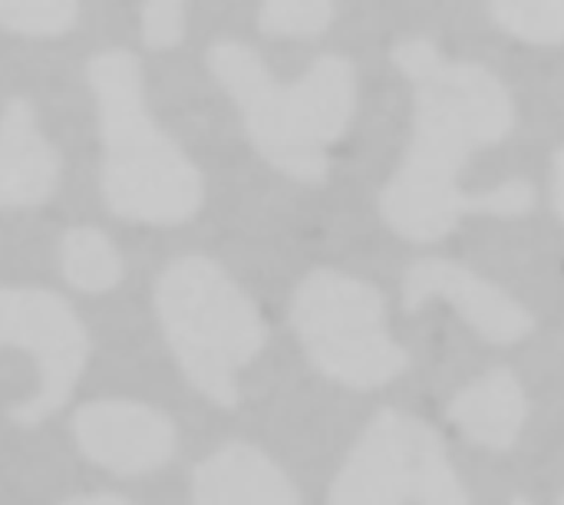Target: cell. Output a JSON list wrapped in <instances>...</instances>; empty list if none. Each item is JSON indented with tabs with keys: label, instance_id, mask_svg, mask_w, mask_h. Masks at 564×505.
I'll use <instances>...</instances> for the list:
<instances>
[{
	"label": "cell",
	"instance_id": "obj_1",
	"mask_svg": "<svg viewBox=\"0 0 564 505\" xmlns=\"http://www.w3.org/2000/svg\"><path fill=\"white\" fill-rule=\"evenodd\" d=\"M397 69L413 83V139L387 189L380 215L406 241H440L466 215H525L535 189L525 179L489 192H463L459 175L482 146L502 142L516 126L506 83L466 60H446L436 43L413 36L393 46Z\"/></svg>",
	"mask_w": 564,
	"mask_h": 505
},
{
	"label": "cell",
	"instance_id": "obj_2",
	"mask_svg": "<svg viewBox=\"0 0 564 505\" xmlns=\"http://www.w3.org/2000/svg\"><path fill=\"white\" fill-rule=\"evenodd\" d=\"M205 63L241 112L261 159L297 182L327 179V149L347 132L357 109V69L347 56L324 53L294 83L274 79L268 63L241 40H215Z\"/></svg>",
	"mask_w": 564,
	"mask_h": 505
},
{
	"label": "cell",
	"instance_id": "obj_3",
	"mask_svg": "<svg viewBox=\"0 0 564 505\" xmlns=\"http://www.w3.org/2000/svg\"><path fill=\"white\" fill-rule=\"evenodd\" d=\"M96 99L102 169L99 189L112 215L139 225L188 222L205 198V182L182 146L149 116L135 53L102 50L86 63Z\"/></svg>",
	"mask_w": 564,
	"mask_h": 505
},
{
	"label": "cell",
	"instance_id": "obj_4",
	"mask_svg": "<svg viewBox=\"0 0 564 505\" xmlns=\"http://www.w3.org/2000/svg\"><path fill=\"white\" fill-rule=\"evenodd\" d=\"M155 318L185 380L212 404H238V374L264 351L254 301L205 255L175 258L152 291Z\"/></svg>",
	"mask_w": 564,
	"mask_h": 505
},
{
	"label": "cell",
	"instance_id": "obj_5",
	"mask_svg": "<svg viewBox=\"0 0 564 505\" xmlns=\"http://www.w3.org/2000/svg\"><path fill=\"white\" fill-rule=\"evenodd\" d=\"M291 324L311 364L344 387H383L410 364L406 351L390 337L383 294L350 275H307L294 291Z\"/></svg>",
	"mask_w": 564,
	"mask_h": 505
},
{
	"label": "cell",
	"instance_id": "obj_6",
	"mask_svg": "<svg viewBox=\"0 0 564 505\" xmlns=\"http://www.w3.org/2000/svg\"><path fill=\"white\" fill-rule=\"evenodd\" d=\"M0 347L30 354L40 370L36 390L7 410L10 423L26 430L66 407L89 357L83 321L59 294L43 288H0Z\"/></svg>",
	"mask_w": 564,
	"mask_h": 505
},
{
	"label": "cell",
	"instance_id": "obj_7",
	"mask_svg": "<svg viewBox=\"0 0 564 505\" xmlns=\"http://www.w3.org/2000/svg\"><path fill=\"white\" fill-rule=\"evenodd\" d=\"M69 433L79 453L112 476H145L175 456L172 420L135 400L83 404L69 420Z\"/></svg>",
	"mask_w": 564,
	"mask_h": 505
},
{
	"label": "cell",
	"instance_id": "obj_8",
	"mask_svg": "<svg viewBox=\"0 0 564 505\" xmlns=\"http://www.w3.org/2000/svg\"><path fill=\"white\" fill-rule=\"evenodd\" d=\"M416 433L420 420L397 410L377 413L337 473L327 505L416 503Z\"/></svg>",
	"mask_w": 564,
	"mask_h": 505
},
{
	"label": "cell",
	"instance_id": "obj_9",
	"mask_svg": "<svg viewBox=\"0 0 564 505\" xmlns=\"http://www.w3.org/2000/svg\"><path fill=\"white\" fill-rule=\"evenodd\" d=\"M430 298H446L492 344H516L535 327L532 314L502 288L443 258H423L403 278L406 311H420Z\"/></svg>",
	"mask_w": 564,
	"mask_h": 505
},
{
	"label": "cell",
	"instance_id": "obj_10",
	"mask_svg": "<svg viewBox=\"0 0 564 505\" xmlns=\"http://www.w3.org/2000/svg\"><path fill=\"white\" fill-rule=\"evenodd\" d=\"M59 185V152L40 132L33 103L7 99L0 112V212L33 208Z\"/></svg>",
	"mask_w": 564,
	"mask_h": 505
},
{
	"label": "cell",
	"instance_id": "obj_11",
	"mask_svg": "<svg viewBox=\"0 0 564 505\" xmlns=\"http://www.w3.org/2000/svg\"><path fill=\"white\" fill-rule=\"evenodd\" d=\"M284 470L248 443H228L192 473V505H297Z\"/></svg>",
	"mask_w": 564,
	"mask_h": 505
},
{
	"label": "cell",
	"instance_id": "obj_12",
	"mask_svg": "<svg viewBox=\"0 0 564 505\" xmlns=\"http://www.w3.org/2000/svg\"><path fill=\"white\" fill-rule=\"evenodd\" d=\"M529 417L522 384L509 370H492L482 380L469 384L453 404L449 420L479 447L509 450Z\"/></svg>",
	"mask_w": 564,
	"mask_h": 505
},
{
	"label": "cell",
	"instance_id": "obj_13",
	"mask_svg": "<svg viewBox=\"0 0 564 505\" xmlns=\"http://www.w3.org/2000/svg\"><path fill=\"white\" fill-rule=\"evenodd\" d=\"M63 278L83 294L112 291L122 281V258L99 228H69L59 241Z\"/></svg>",
	"mask_w": 564,
	"mask_h": 505
},
{
	"label": "cell",
	"instance_id": "obj_14",
	"mask_svg": "<svg viewBox=\"0 0 564 505\" xmlns=\"http://www.w3.org/2000/svg\"><path fill=\"white\" fill-rule=\"evenodd\" d=\"M492 20L535 46L564 43V0H489Z\"/></svg>",
	"mask_w": 564,
	"mask_h": 505
},
{
	"label": "cell",
	"instance_id": "obj_15",
	"mask_svg": "<svg viewBox=\"0 0 564 505\" xmlns=\"http://www.w3.org/2000/svg\"><path fill=\"white\" fill-rule=\"evenodd\" d=\"M416 505H469L440 437L426 423L416 433Z\"/></svg>",
	"mask_w": 564,
	"mask_h": 505
},
{
	"label": "cell",
	"instance_id": "obj_16",
	"mask_svg": "<svg viewBox=\"0 0 564 505\" xmlns=\"http://www.w3.org/2000/svg\"><path fill=\"white\" fill-rule=\"evenodd\" d=\"M79 17V0H0V26L23 36H59Z\"/></svg>",
	"mask_w": 564,
	"mask_h": 505
},
{
	"label": "cell",
	"instance_id": "obj_17",
	"mask_svg": "<svg viewBox=\"0 0 564 505\" xmlns=\"http://www.w3.org/2000/svg\"><path fill=\"white\" fill-rule=\"evenodd\" d=\"M334 20V0H261L258 26L268 36H317Z\"/></svg>",
	"mask_w": 564,
	"mask_h": 505
},
{
	"label": "cell",
	"instance_id": "obj_18",
	"mask_svg": "<svg viewBox=\"0 0 564 505\" xmlns=\"http://www.w3.org/2000/svg\"><path fill=\"white\" fill-rule=\"evenodd\" d=\"M185 36V0H145L142 3V43L169 50Z\"/></svg>",
	"mask_w": 564,
	"mask_h": 505
},
{
	"label": "cell",
	"instance_id": "obj_19",
	"mask_svg": "<svg viewBox=\"0 0 564 505\" xmlns=\"http://www.w3.org/2000/svg\"><path fill=\"white\" fill-rule=\"evenodd\" d=\"M59 505H132L122 496H112V493H99V496H76V499H66Z\"/></svg>",
	"mask_w": 564,
	"mask_h": 505
},
{
	"label": "cell",
	"instance_id": "obj_20",
	"mask_svg": "<svg viewBox=\"0 0 564 505\" xmlns=\"http://www.w3.org/2000/svg\"><path fill=\"white\" fill-rule=\"evenodd\" d=\"M555 208L564 222V149H558L555 155Z\"/></svg>",
	"mask_w": 564,
	"mask_h": 505
},
{
	"label": "cell",
	"instance_id": "obj_21",
	"mask_svg": "<svg viewBox=\"0 0 564 505\" xmlns=\"http://www.w3.org/2000/svg\"><path fill=\"white\" fill-rule=\"evenodd\" d=\"M512 505H532L529 499H512Z\"/></svg>",
	"mask_w": 564,
	"mask_h": 505
},
{
	"label": "cell",
	"instance_id": "obj_22",
	"mask_svg": "<svg viewBox=\"0 0 564 505\" xmlns=\"http://www.w3.org/2000/svg\"><path fill=\"white\" fill-rule=\"evenodd\" d=\"M558 505H564V496H562V503H558Z\"/></svg>",
	"mask_w": 564,
	"mask_h": 505
}]
</instances>
